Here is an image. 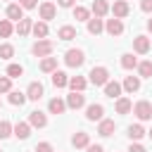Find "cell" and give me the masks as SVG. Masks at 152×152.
<instances>
[{"label": "cell", "mask_w": 152, "mask_h": 152, "mask_svg": "<svg viewBox=\"0 0 152 152\" xmlns=\"http://www.w3.org/2000/svg\"><path fill=\"white\" fill-rule=\"evenodd\" d=\"M138 71H140V76L150 78V76H152V62H140V64H138Z\"/></svg>", "instance_id": "836d02e7"}, {"label": "cell", "mask_w": 152, "mask_h": 152, "mask_svg": "<svg viewBox=\"0 0 152 152\" xmlns=\"http://www.w3.org/2000/svg\"><path fill=\"white\" fill-rule=\"evenodd\" d=\"M86 86H88V81H86L83 76H71V78H69L71 93H81V90H86Z\"/></svg>", "instance_id": "9c48e42d"}, {"label": "cell", "mask_w": 152, "mask_h": 152, "mask_svg": "<svg viewBox=\"0 0 152 152\" xmlns=\"http://www.w3.org/2000/svg\"><path fill=\"white\" fill-rule=\"evenodd\" d=\"M26 100H28V97H26L24 93H19V90H10V102H12L14 107H17V104L21 107V104H24Z\"/></svg>", "instance_id": "83f0119b"}, {"label": "cell", "mask_w": 152, "mask_h": 152, "mask_svg": "<svg viewBox=\"0 0 152 152\" xmlns=\"http://www.w3.org/2000/svg\"><path fill=\"white\" fill-rule=\"evenodd\" d=\"M102 114H104V107L102 104H90L86 109V119L88 121H102Z\"/></svg>", "instance_id": "8992f818"}, {"label": "cell", "mask_w": 152, "mask_h": 152, "mask_svg": "<svg viewBox=\"0 0 152 152\" xmlns=\"http://www.w3.org/2000/svg\"><path fill=\"white\" fill-rule=\"evenodd\" d=\"M40 71H45V74L57 71V57H43V62H40Z\"/></svg>", "instance_id": "ffe728a7"}, {"label": "cell", "mask_w": 152, "mask_h": 152, "mask_svg": "<svg viewBox=\"0 0 152 152\" xmlns=\"http://www.w3.org/2000/svg\"><path fill=\"white\" fill-rule=\"evenodd\" d=\"M21 74H24V66H21V64H10V66H7V76H10V78H19Z\"/></svg>", "instance_id": "d6a6232c"}, {"label": "cell", "mask_w": 152, "mask_h": 152, "mask_svg": "<svg viewBox=\"0 0 152 152\" xmlns=\"http://www.w3.org/2000/svg\"><path fill=\"white\" fill-rule=\"evenodd\" d=\"M88 152H104L102 145H88Z\"/></svg>", "instance_id": "7bdbcfd3"}, {"label": "cell", "mask_w": 152, "mask_h": 152, "mask_svg": "<svg viewBox=\"0 0 152 152\" xmlns=\"http://www.w3.org/2000/svg\"><path fill=\"white\" fill-rule=\"evenodd\" d=\"M128 135H131V140H140L145 135V128L140 124H133V126H128Z\"/></svg>", "instance_id": "f546056e"}, {"label": "cell", "mask_w": 152, "mask_h": 152, "mask_svg": "<svg viewBox=\"0 0 152 152\" xmlns=\"http://www.w3.org/2000/svg\"><path fill=\"white\" fill-rule=\"evenodd\" d=\"M12 24H10V19H0V38H10L12 36Z\"/></svg>", "instance_id": "4dcf8cb0"}, {"label": "cell", "mask_w": 152, "mask_h": 152, "mask_svg": "<svg viewBox=\"0 0 152 152\" xmlns=\"http://www.w3.org/2000/svg\"><path fill=\"white\" fill-rule=\"evenodd\" d=\"M31 28H33V21H31V19H26V17H24L21 21H17V33H19V36H26Z\"/></svg>", "instance_id": "d4e9b609"}, {"label": "cell", "mask_w": 152, "mask_h": 152, "mask_svg": "<svg viewBox=\"0 0 152 152\" xmlns=\"http://www.w3.org/2000/svg\"><path fill=\"white\" fill-rule=\"evenodd\" d=\"M19 5H21L24 10H33V7H36V0H19Z\"/></svg>", "instance_id": "ab89813d"}, {"label": "cell", "mask_w": 152, "mask_h": 152, "mask_svg": "<svg viewBox=\"0 0 152 152\" xmlns=\"http://www.w3.org/2000/svg\"><path fill=\"white\" fill-rule=\"evenodd\" d=\"M102 28H104V24H102V19H88V33H93V36H97V33H102Z\"/></svg>", "instance_id": "7402d4cb"}, {"label": "cell", "mask_w": 152, "mask_h": 152, "mask_svg": "<svg viewBox=\"0 0 152 152\" xmlns=\"http://www.w3.org/2000/svg\"><path fill=\"white\" fill-rule=\"evenodd\" d=\"M93 12H95V17H97V19H102V17L109 12L107 0H95V2H93Z\"/></svg>", "instance_id": "9a60e30c"}, {"label": "cell", "mask_w": 152, "mask_h": 152, "mask_svg": "<svg viewBox=\"0 0 152 152\" xmlns=\"http://www.w3.org/2000/svg\"><path fill=\"white\" fill-rule=\"evenodd\" d=\"M28 124H31V126H36V128H43V126L48 124V119H45V114H43V112H38V109H36V112H31Z\"/></svg>", "instance_id": "4fadbf2b"}, {"label": "cell", "mask_w": 152, "mask_h": 152, "mask_svg": "<svg viewBox=\"0 0 152 152\" xmlns=\"http://www.w3.org/2000/svg\"><path fill=\"white\" fill-rule=\"evenodd\" d=\"M55 12H57V10H55L52 2H43V5H40V19H43V21L55 19Z\"/></svg>", "instance_id": "2e32d148"}, {"label": "cell", "mask_w": 152, "mask_h": 152, "mask_svg": "<svg viewBox=\"0 0 152 152\" xmlns=\"http://www.w3.org/2000/svg\"><path fill=\"white\" fill-rule=\"evenodd\" d=\"M140 7H142V12H152V0H142Z\"/></svg>", "instance_id": "60d3db41"}, {"label": "cell", "mask_w": 152, "mask_h": 152, "mask_svg": "<svg viewBox=\"0 0 152 152\" xmlns=\"http://www.w3.org/2000/svg\"><path fill=\"white\" fill-rule=\"evenodd\" d=\"M104 31L109 33V36H121L124 33V24H121V19H107V24H104Z\"/></svg>", "instance_id": "5b68a950"}, {"label": "cell", "mask_w": 152, "mask_h": 152, "mask_svg": "<svg viewBox=\"0 0 152 152\" xmlns=\"http://www.w3.org/2000/svg\"><path fill=\"white\" fill-rule=\"evenodd\" d=\"M133 112H135V116H138L140 121L152 119V104H150V102H145V100H140V102L133 107Z\"/></svg>", "instance_id": "3957f363"}, {"label": "cell", "mask_w": 152, "mask_h": 152, "mask_svg": "<svg viewBox=\"0 0 152 152\" xmlns=\"http://www.w3.org/2000/svg\"><path fill=\"white\" fill-rule=\"evenodd\" d=\"M86 104V95H81V93H71V95H66V107H71V109H81Z\"/></svg>", "instance_id": "ba28073f"}, {"label": "cell", "mask_w": 152, "mask_h": 152, "mask_svg": "<svg viewBox=\"0 0 152 152\" xmlns=\"http://www.w3.org/2000/svg\"><path fill=\"white\" fill-rule=\"evenodd\" d=\"M114 131H116V124H114L112 119H102L100 126H97V133H100V135H112Z\"/></svg>", "instance_id": "30bf717a"}, {"label": "cell", "mask_w": 152, "mask_h": 152, "mask_svg": "<svg viewBox=\"0 0 152 152\" xmlns=\"http://www.w3.org/2000/svg\"><path fill=\"white\" fill-rule=\"evenodd\" d=\"M128 152H145V147H142V145H131Z\"/></svg>", "instance_id": "b9f144b4"}, {"label": "cell", "mask_w": 152, "mask_h": 152, "mask_svg": "<svg viewBox=\"0 0 152 152\" xmlns=\"http://www.w3.org/2000/svg\"><path fill=\"white\" fill-rule=\"evenodd\" d=\"M36 152H52V145H50V142H40V145L36 147Z\"/></svg>", "instance_id": "f35d334b"}, {"label": "cell", "mask_w": 152, "mask_h": 152, "mask_svg": "<svg viewBox=\"0 0 152 152\" xmlns=\"http://www.w3.org/2000/svg\"><path fill=\"white\" fill-rule=\"evenodd\" d=\"M12 55H14V48H12L10 43H5V45H0V57H2V59H10Z\"/></svg>", "instance_id": "8d00e7d4"}, {"label": "cell", "mask_w": 152, "mask_h": 152, "mask_svg": "<svg viewBox=\"0 0 152 152\" xmlns=\"http://www.w3.org/2000/svg\"><path fill=\"white\" fill-rule=\"evenodd\" d=\"M64 62H66L69 66H81V64L86 62V55H83V50H76V48H71V50H66V55H64Z\"/></svg>", "instance_id": "7a4b0ae2"}, {"label": "cell", "mask_w": 152, "mask_h": 152, "mask_svg": "<svg viewBox=\"0 0 152 152\" xmlns=\"http://www.w3.org/2000/svg\"><path fill=\"white\" fill-rule=\"evenodd\" d=\"M112 12H114V17H116V19L126 17V14H128V2H126V0H116V2L112 5Z\"/></svg>", "instance_id": "8fae6325"}, {"label": "cell", "mask_w": 152, "mask_h": 152, "mask_svg": "<svg viewBox=\"0 0 152 152\" xmlns=\"http://www.w3.org/2000/svg\"><path fill=\"white\" fill-rule=\"evenodd\" d=\"M121 66H124V69H135V66H138V59H135L133 55H124V57H121Z\"/></svg>", "instance_id": "1f68e13d"}, {"label": "cell", "mask_w": 152, "mask_h": 152, "mask_svg": "<svg viewBox=\"0 0 152 152\" xmlns=\"http://www.w3.org/2000/svg\"><path fill=\"white\" fill-rule=\"evenodd\" d=\"M26 97H28V100H40V97H43V86H40L38 81H33V83L28 86V90H26Z\"/></svg>", "instance_id": "7c38bea8"}, {"label": "cell", "mask_w": 152, "mask_h": 152, "mask_svg": "<svg viewBox=\"0 0 152 152\" xmlns=\"http://www.w3.org/2000/svg\"><path fill=\"white\" fill-rule=\"evenodd\" d=\"M31 31H33L36 38H45V36H48V24H45V21H36Z\"/></svg>", "instance_id": "484cf974"}, {"label": "cell", "mask_w": 152, "mask_h": 152, "mask_svg": "<svg viewBox=\"0 0 152 152\" xmlns=\"http://www.w3.org/2000/svg\"><path fill=\"white\" fill-rule=\"evenodd\" d=\"M7 17L14 19V21H21V19H24V7H21V5H10V7H7Z\"/></svg>", "instance_id": "d6986e66"}, {"label": "cell", "mask_w": 152, "mask_h": 152, "mask_svg": "<svg viewBox=\"0 0 152 152\" xmlns=\"http://www.w3.org/2000/svg\"><path fill=\"white\" fill-rule=\"evenodd\" d=\"M74 0H59V7H71Z\"/></svg>", "instance_id": "ee69618b"}, {"label": "cell", "mask_w": 152, "mask_h": 152, "mask_svg": "<svg viewBox=\"0 0 152 152\" xmlns=\"http://www.w3.org/2000/svg\"><path fill=\"white\" fill-rule=\"evenodd\" d=\"M12 88V78L10 76H0V93H10Z\"/></svg>", "instance_id": "74e56055"}, {"label": "cell", "mask_w": 152, "mask_h": 152, "mask_svg": "<svg viewBox=\"0 0 152 152\" xmlns=\"http://www.w3.org/2000/svg\"><path fill=\"white\" fill-rule=\"evenodd\" d=\"M133 50H135L138 55H145V52L150 50V38H147V36H135V40H133Z\"/></svg>", "instance_id": "52a82bcc"}, {"label": "cell", "mask_w": 152, "mask_h": 152, "mask_svg": "<svg viewBox=\"0 0 152 152\" xmlns=\"http://www.w3.org/2000/svg\"><path fill=\"white\" fill-rule=\"evenodd\" d=\"M71 145H74V147H88V145H90L88 133H76V135L71 138Z\"/></svg>", "instance_id": "cb8c5ba5"}, {"label": "cell", "mask_w": 152, "mask_h": 152, "mask_svg": "<svg viewBox=\"0 0 152 152\" xmlns=\"http://www.w3.org/2000/svg\"><path fill=\"white\" fill-rule=\"evenodd\" d=\"M0 107H2V102H0Z\"/></svg>", "instance_id": "7dc6e473"}, {"label": "cell", "mask_w": 152, "mask_h": 152, "mask_svg": "<svg viewBox=\"0 0 152 152\" xmlns=\"http://www.w3.org/2000/svg\"><path fill=\"white\" fill-rule=\"evenodd\" d=\"M147 31H150V33H152V19H150V21H147Z\"/></svg>", "instance_id": "f6af8a7d"}, {"label": "cell", "mask_w": 152, "mask_h": 152, "mask_svg": "<svg viewBox=\"0 0 152 152\" xmlns=\"http://www.w3.org/2000/svg\"><path fill=\"white\" fill-rule=\"evenodd\" d=\"M138 88H140V78H138V76H126V81H124V90L135 93Z\"/></svg>", "instance_id": "603a6c76"}, {"label": "cell", "mask_w": 152, "mask_h": 152, "mask_svg": "<svg viewBox=\"0 0 152 152\" xmlns=\"http://www.w3.org/2000/svg\"><path fill=\"white\" fill-rule=\"evenodd\" d=\"M74 17H76L78 21H88V17H90V12H88L86 7H74Z\"/></svg>", "instance_id": "d590c367"}, {"label": "cell", "mask_w": 152, "mask_h": 152, "mask_svg": "<svg viewBox=\"0 0 152 152\" xmlns=\"http://www.w3.org/2000/svg\"><path fill=\"white\" fill-rule=\"evenodd\" d=\"M52 86H55V88H64V86H69L66 74H64V71H52Z\"/></svg>", "instance_id": "44dd1931"}, {"label": "cell", "mask_w": 152, "mask_h": 152, "mask_svg": "<svg viewBox=\"0 0 152 152\" xmlns=\"http://www.w3.org/2000/svg\"><path fill=\"white\" fill-rule=\"evenodd\" d=\"M10 135H12V124L10 121H0V140H5Z\"/></svg>", "instance_id": "e575fe53"}, {"label": "cell", "mask_w": 152, "mask_h": 152, "mask_svg": "<svg viewBox=\"0 0 152 152\" xmlns=\"http://www.w3.org/2000/svg\"><path fill=\"white\" fill-rule=\"evenodd\" d=\"M48 109H50V114H62V112L66 109V102H62L59 97H52V100L48 102Z\"/></svg>", "instance_id": "ac0fdd59"}, {"label": "cell", "mask_w": 152, "mask_h": 152, "mask_svg": "<svg viewBox=\"0 0 152 152\" xmlns=\"http://www.w3.org/2000/svg\"><path fill=\"white\" fill-rule=\"evenodd\" d=\"M88 76H90V83L93 86H107L109 83V71L104 66H93Z\"/></svg>", "instance_id": "6da1fadb"}, {"label": "cell", "mask_w": 152, "mask_h": 152, "mask_svg": "<svg viewBox=\"0 0 152 152\" xmlns=\"http://www.w3.org/2000/svg\"><path fill=\"white\" fill-rule=\"evenodd\" d=\"M131 107H133V104H131L128 97H119V100H116V112H119V114H128Z\"/></svg>", "instance_id": "f1b7e54d"}, {"label": "cell", "mask_w": 152, "mask_h": 152, "mask_svg": "<svg viewBox=\"0 0 152 152\" xmlns=\"http://www.w3.org/2000/svg\"><path fill=\"white\" fill-rule=\"evenodd\" d=\"M14 135H17L19 140H26V138L31 135V124H24V121H19V124L14 126Z\"/></svg>", "instance_id": "5bb4252c"}, {"label": "cell", "mask_w": 152, "mask_h": 152, "mask_svg": "<svg viewBox=\"0 0 152 152\" xmlns=\"http://www.w3.org/2000/svg\"><path fill=\"white\" fill-rule=\"evenodd\" d=\"M0 152H2V150H0Z\"/></svg>", "instance_id": "c3c4849f"}, {"label": "cell", "mask_w": 152, "mask_h": 152, "mask_svg": "<svg viewBox=\"0 0 152 152\" xmlns=\"http://www.w3.org/2000/svg\"><path fill=\"white\" fill-rule=\"evenodd\" d=\"M104 95H107V97H112V100H114V97H119V95H121V83L109 81V83L104 86Z\"/></svg>", "instance_id": "e0dca14e"}, {"label": "cell", "mask_w": 152, "mask_h": 152, "mask_svg": "<svg viewBox=\"0 0 152 152\" xmlns=\"http://www.w3.org/2000/svg\"><path fill=\"white\" fill-rule=\"evenodd\" d=\"M57 36H59L62 40H71V38H76V28H74V26H62V28L57 31Z\"/></svg>", "instance_id": "4316f807"}, {"label": "cell", "mask_w": 152, "mask_h": 152, "mask_svg": "<svg viewBox=\"0 0 152 152\" xmlns=\"http://www.w3.org/2000/svg\"><path fill=\"white\" fill-rule=\"evenodd\" d=\"M147 135H150V138H152V131H147Z\"/></svg>", "instance_id": "bcb514c9"}, {"label": "cell", "mask_w": 152, "mask_h": 152, "mask_svg": "<svg viewBox=\"0 0 152 152\" xmlns=\"http://www.w3.org/2000/svg\"><path fill=\"white\" fill-rule=\"evenodd\" d=\"M52 50H55V45H52L50 40H38V43L33 45V55H36V57H50Z\"/></svg>", "instance_id": "277c9868"}]
</instances>
